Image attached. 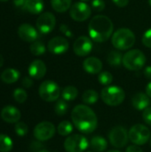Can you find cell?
Segmentation results:
<instances>
[{
    "label": "cell",
    "instance_id": "obj_1",
    "mask_svg": "<svg viewBox=\"0 0 151 152\" xmlns=\"http://www.w3.org/2000/svg\"><path fill=\"white\" fill-rule=\"evenodd\" d=\"M73 125L83 134L93 133L98 126V118L95 112L87 105H77L71 112Z\"/></svg>",
    "mask_w": 151,
    "mask_h": 152
},
{
    "label": "cell",
    "instance_id": "obj_2",
    "mask_svg": "<svg viewBox=\"0 0 151 152\" xmlns=\"http://www.w3.org/2000/svg\"><path fill=\"white\" fill-rule=\"evenodd\" d=\"M113 22L106 15L94 16L88 25L90 38L96 43L106 42L113 35Z\"/></svg>",
    "mask_w": 151,
    "mask_h": 152
},
{
    "label": "cell",
    "instance_id": "obj_3",
    "mask_svg": "<svg viewBox=\"0 0 151 152\" xmlns=\"http://www.w3.org/2000/svg\"><path fill=\"white\" fill-rule=\"evenodd\" d=\"M112 45L117 49L125 51L132 48L135 43V36L134 33L127 28H121L115 31L111 37Z\"/></svg>",
    "mask_w": 151,
    "mask_h": 152
},
{
    "label": "cell",
    "instance_id": "obj_4",
    "mask_svg": "<svg viewBox=\"0 0 151 152\" xmlns=\"http://www.w3.org/2000/svg\"><path fill=\"white\" fill-rule=\"evenodd\" d=\"M101 98L105 104L115 107L120 105L125 101V93L117 86H109L101 90Z\"/></svg>",
    "mask_w": 151,
    "mask_h": 152
},
{
    "label": "cell",
    "instance_id": "obj_5",
    "mask_svg": "<svg viewBox=\"0 0 151 152\" xmlns=\"http://www.w3.org/2000/svg\"><path fill=\"white\" fill-rule=\"evenodd\" d=\"M146 63V56L139 49L129 50L123 56V65L125 69L136 71L143 68Z\"/></svg>",
    "mask_w": 151,
    "mask_h": 152
},
{
    "label": "cell",
    "instance_id": "obj_6",
    "mask_svg": "<svg viewBox=\"0 0 151 152\" xmlns=\"http://www.w3.org/2000/svg\"><path fill=\"white\" fill-rule=\"evenodd\" d=\"M39 96L47 102H53L58 100L61 94V89L57 83L52 80L44 81L38 89Z\"/></svg>",
    "mask_w": 151,
    "mask_h": 152
},
{
    "label": "cell",
    "instance_id": "obj_7",
    "mask_svg": "<svg viewBox=\"0 0 151 152\" xmlns=\"http://www.w3.org/2000/svg\"><path fill=\"white\" fill-rule=\"evenodd\" d=\"M129 140L136 145H143L150 140V129L142 124L134 125L131 127L128 132Z\"/></svg>",
    "mask_w": 151,
    "mask_h": 152
},
{
    "label": "cell",
    "instance_id": "obj_8",
    "mask_svg": "<svg viewBox=\"0 0 151 152\" xmlns=\"http://www.w3.org/2000/svg\"><path fill=\"white\" fill-rule=\"evenodd\" d=\"M88 147L87 139L78 134L69 135L64 142V149L67 152H85Z\"/></svg>",
    "mask_w": 151,
    "mask_h": 152
},
{
    "label": "cell",
    "instance_id": "obj_9",
    "mask_svg": "<svg viewBox=\"0 0 151 152\" xmlns=\"http://www.w3.org/2000/svg\"><path fill=\"white\" fill-rule=\"evenodd\" d=\"M109 140L113 147L117 149H122L126 146L128 142V131L121 126H115L109 133Z\"/></svg>",
    "mask_w": 151,
    "mask_h": 152
},
{
    "label": "cell",
    "instance_id": "obj_10",
    "mask_svg": "<svg viewBox=\"0 0 151 152\" xmlns=\"http://www.w3.org/2000/svg\"><path fill=\"white\" fill-rule=\"evenodd\" d=\"M55 126L53 123L43 121L37 124L34 128V136L37 141L45 142L53 137L55 134Z\"/></svg>",
    "mask_w": 151,
    "mask_h": 152
},
{
    "label": "cell",
    "instance_id": "obj_11",
    "mask_svg": "<svg viewBox=\"0 0 151 152\" xmlns=\"http://www.w3.org/2000/svg\"><path fill=\"white\" fill-rule=\"evenodd\" d=\"M91 14L92 8L85 2H77L69 9V15L76 21H85Z\"/></svg>",
    "mask_w": 151,
    "mask_h": 152
},
{
    "label": "cell",
    "instance_id": "obj_12",
    "mask_svg": "<svg viewBox=\"0 0 151 152\" xmlns=\"http://www.w3.org/2000/svg\"><path fill=\"white\" fill-rule=\"evenodd\" d=\"M36 28L41 34H48L52 32L56 25L55 16L49 12L41 13L36 20Z\"/></svg>",
    "mask_w": 151,
    "mask_h": 152
},
{
    "label": "cell",
    "instance_id": "obj_13",
    "mask_svg": "<svg viewBox=\"0 0 151 152\" xmlns=\"http://www.w3.org/2000/svg\"><path fill=\"white\" fill-rule=\"evenodd\" d=\"M93 46V40L90 37L86 36H81L74 42L73 51L77 56L84 57L92 52Z\"/></svg>",
    "mask_w": 151,
    "mask_h": 152
},
{
    "label": "cell",
    "instance_id": "obj_14",
    "mask_svg": "<svg viewBox=\"0 0 151 152\" xmlns=\"http://www.w3.org/2000/svg\"><path fill=\"white\" fill-rule=\"evenodd\" d=\"M69 44L64 37H54L47 45V49L53 54H62L69 50Z\"/></svg>",
    "mask_w": 151,
    "mask_h": 152
},
{
    "label": "cell",
    "instance_id": "obj_15",
    "mask_svg": "<svg viewBox=\"0 0 151 152\" xmlns=\"http://www.w3.org/2000/svg\"><path fill=\"white\" fill-rule=\"evenodd\" d=\"M18 35L20 39H22L25 42H35L38 37V32L37 30L28 23L21 24L18 28Z\"/></svg>",
    "mask_w": 151,
    "mask_h": 152
},
{
    "label": "cell",
    "instance_id": "obj_16",
    "mask_svg": "<svg viewBox=\"0 0 151 152\" xmlns=\"http://www.w3.org/2000/svg\"><path fill=\"white\" fill-rule=\"evenodd\" d=\"M20 112L14 106H5L1 110V118L6 123H17L20 119Z\"/></svg>",
    "mask_w": 151,
    "mask_h": 152
},
{
    "label": "cell",
    "instance_id": "obj_17",
    "mask_svg": "<svg viewBox=\"0 0 151 152\" xmlns=\"http://www.w3.org/2000/svg\"><path fill=\"white\" fill-rule=\"evenodd\" d=\"M46 66L41 60L33 61L28 67V74L30 77L35 79H41L45 76Z\"/></svg>",
    "mask_w": 151,
    "mask_h": 152
},
{
    "label": "cell",
    "instance_id": "obj_18",
    "mask_svg": "<svg viewBox=\"0 0 151 152\" xmlns=\"http://www.w3.org/2000/svg\"><path fill=\"white\" fill-rule=\"evenodd\" d=\"M83 68L89 74H99L102 69V62L97 57H88L84 61Z\"/></svg>",
    "mask_w": 151,
    "mask_h": 152
},
{
    "label": "cell",
    "instance_id": "obj_19",
    "mask_svg": "<svg viewBox=\"0 0 151 152\" xmlns=\"http://www.w3.org/2000/svg\"><path fill=\"white\" fill-rule=\"evenodd\" d=\"M150 98L148 96L147 94L144 93H138L133 95L132 99V104L134 109L138 110H144L150 106Z\"/></svg>",
    "mask_w": 151,
    "mask_h": 152
},
{
    "label": "cell",
    "instance_id": "obj_20",
    "mask_svg": "<svg viewBox=\"0 0 151 152\" xmlns=\"http://www.w3.org/2000/svg\"><path fill=\"white\" fill-rule=\"evenodd\" d=\"M89 146L93 151L103 152L108 148V142L102 136H94L92 138Z\"/></svg>",
    "mask_w": 151,
    "mask_h": 152
},
{
    "label": "cell",
    "instance_id": "obj_21",
    "mask_svg": "<svg viewBox=\"0 0 151 152\" xmlns=\"http://www.w3.org/2000/svg\"><path fill=\"white\" fill-rule=\"evenodd\" d=\"M44 7L43 0H27L24 9L32 14H39L44 10Z\"/></svg>",
    "mask_w": 151,
    "mask_h": 152
},
{
    "label": "cell",
    "instance_id": "obj_22",
    "mask_svg": "<svg viewBox=\"0 0 151 152\" xmlns=\"http://www.w3.org/2000/svg\"><path fill=\"white\" fill-rule=\"evenodd\" d=\"M20 75V72L15 69H6L1 74V80L5 84H12L19 79Z\"/></svg>",
    "mask_w": 151,
    "mask_h": 152
},
{
    "label": "cell",
    "instance_id": "obj_23",
    "mask_svg": "<svg viewBox=\"0 0 151 152\" xmlns=\"http://www.w3.org/2000/svg\"><path fill=\"white\" fill-rule=\"evenodd\" d=\"M72 0H51L52 7L57 12H64L70 9Z\"/></svg>",
    "mask_w": 151,
    "mask_h": 152
},
{
    "label": "cell",
    "instance_id": "obj_24",
    "mask_svg": "<svg viewBox=\"0 0 151 152\" xmlns=\"http://www.w3.org/2000/svg\"><path fill=\"white\" fill-rule=\"evenodd\" d=\"M99 94L93 89H89L84 92L82 95L83 102L85 103V105H93L95 104L99 100Z\"/></svg>",
    "mask_w": 151,
    "mask_h": 152
},
{
    "label": "cell",
    "instance_id": "obj_25",
    "mask_svg": "<svg viewBox=\"0 0 151 152\" xmlns=\"http://www.w3.org/2000/svg\"><path fill=\"white\" fill-rule=\"evenodd\" d=\"M77 95H78V90L77 89V87L73 86H68L64 87L61 92L62 99L67 102H71L76 100Z\"/></svg>",
    "mask_w": 151,
    "mask_h": 152
},
{
    "label": "cell",
    "instance_id": "obj_26",
    "mask_svg": "<svg viewBox=\"0 0 151 152\" xmlns=\"http://www.w3.org/2000/svg\"><path fill=\"white\" fill-rule=\"evenodd\" d=\"M123 56L120 52L114 50L109 53L107 61L112 67H119L123 63Z\"/></svg>",
    "mask_w": 151,
    "mask_h": 152
},
{
    "label": "cell",
    "instance_id": "obj_27",
    "mask_svg": "<svg viewBox=\"0 0 151 152\" xmlns=\"http://www.w3.org/2000/svg\"><path fill=\"white\" fill-rule=\"evenodd\" d=\"M58 134L61 136H68L73 132V125L68 120L61 121L57 127Z\"/></svg>",
    "mask_w": 151,
    "mask_h": 152
},
{
    "label": "cell",
    "instance_id": "obj_28",
    "mask_svg": "<svg viewBox=\"0 0 151 152\" xmlns=\"http://www.w3.org/2000/svg\"><path fill=\"white\" fill-rule=\"evenodd\" d=\"M12 141L6 134H0V152H10L12 149Z\"/></svg>",
    "mask_w": 151,
    "mask_h": 152
},
{
    "label": "cell",
    "instance_id": "obj_29",
    "mask_svg": "<svg viewBox=\"0 0 151 152\" xmlns=\"http://www.w3.org/2000/svg\"><path fill=\"white\" fill-rule=\"evenodd\" d=\"M30 52L33 55H36V56H38V55H42L45 53L46 51V48H45V45L41 42V41H35L33 42L31 45H30Z\"/></svg>",
    "mask_w": 151,
    "mask_h": 152
},
{
    "label": "cell",
    "instance_id": "obj_30",
    "mask_svg": "<svg viewBox=\"0 0 151 152\" xmlns=\"http://www.w3.org/2000/svg\"><path fill=\"white\" fill-rule=\"evenodd\" d=\"M69 104L65 100H58L54 106V111L58 116H63L68 112Z\"/></svg>",
    "mask_w": 151,
    "mask_h": 152
},
{
    "label": "cell",
    "instance_id": "obj_31",
    "mask_svg": "<svg viewBox=\"0 0 151 152\" xmlns=\"http://www.w3.org/2000/svg\"><path fill=\"white\" fill-rule=\"evenodd\" d=\"M98 81L100 84L103 86H109L113 81V76L110 72H108V71L100 72L98 76Z\"/></svg>",
    "mask_w": 151,
    "mask_h": 152
},
{
    "label": "cell",
    "instance_id": "obj_32",
    "mask_svg": "<svg viewBox=\"0 0 151 152\" xmlns=\"http://www.w3.org/2000/svg\"><path fill=\"white\" fill-rule=\"evenodd\" d=\"M13 98L14 100L19 102V103H23L26 102L27 98H28V94L26 93V91L22 88H17L14 90L13 92Z\"/></svg>",
    "mask_w": 151,
    "mask_h": 152
},
{
    "label": "cell",
    "instance_id": "obj_33",
    "mask_svg": "<svg viewBox=\"0 0 151 152\" xmlns=\"http://www.w3.org/2000/svg\"><path fill=\"white\" fill-rule=\"evenodd\" d=\"M14 130L18 136H24L28 134V128L24 122H17L14 126Z\"/></svg>",
    "mask_w": 151,
    "mask_h": 152
},
{
    "label": "cell",
    "instance_id": "obj_34",
    "mask_svg": "<svg viewBox=\"0 0 151 152\" xmlns=\"http://www.w3.org/2000/svg\"><path fill=\"white\" fill-rule=\"evenodd\" d=\"M92 9L96 12H101L105 8V2L103 0H93L92 1Z\"/></svg>",
    "mask_w": 151,
    "mask_h": 152
},
{
    "label": "cell",
    "instance_id": "obj_35",
    "mask_svg": "<svg viewBox=\"0 0 151 152\" xmlns=\"http://www.w3.org/2000/svg\"><path fill=\"white\" fill-rule=\"evenodd\" d=\"M142 44L148 47V48H151V28L148 29L142 37Z\"/></svg>",
    "mask_w": 151,
    "mask_h": 152
},
{
    "label": "cell",
    "instance_id": "obj_36",
    "mask_svg": "<svg viewBox=\"0 0 151 152\" xmlns=\"http://www.w3.org/2000/svg\"><path fill=\"white\" fill-rule=\"evenodd\" d=\"M142 119L146 124L151 126V107H149V108H147L146 110H143Z\"/></svg>",
    "mask_w": 151,
    "mask_h": 152
},
{
    "label": "cell",
    "instance_id": "obj_37",
    "mask_svg": "<svg viewBox=\"0 0 151 152\" xmlns=\"http://www.w3.org/2000/svg\"><path fill=\"white\" fill-rule=\"evenodd\" d=\"M60 30H61V32L64 36H66V37H73V36H74L73 32L70 30V28H69V26L66 25V24H61V26H60Z\"/></svg>",
    "mask_w": 151,
    "mask_h": 152
},
{
    "label": "cell",
    "instance_id": "obj_38",
    "mask_svg": "<svg viewBox=\"0 0 151 152\" xmlns=\"http://www.w3.org/2000/svg\"><path fill=\"white\" fill-rule=\"evenodd\" d=\"M22 86L26 88H30L32 86H33V80L31 79V77H26L22 79V82H21Z\"/></svg>",
    "mask_w": 151,
    "mask_h": 152
},
{
    "label": "cell",
    "instance_id": "obj_39",
    "mask_svg": "<svg viewBox=\"0 0 151 152\" xmlns=\"http://www.w3.org/2000/svg\"><path fill=\"white\" fill-rule=\"evenodd\" d=\"M125 152H143V151L142 150V148L139 145L133 144V145H130L126 148Z\"/></svg>",
    "mask_w": 151,
    "mask_h": 152
},
{
    "label": "cell",
    "instance_id": "obj_40",
    "mask_svg": "<svg viewBox=\"0 0 151 152\" xmlns=\"http://www.w3.org/2000/svg\"><path fill=\"white\" fill-rule=\"evenodd\" d=\"M112 2L120 8H124L129 4V0H112Z\"/></svg>",
    "mask_w": 151,
    "mask_h": 152
},
{
    "label": "cell",
    "instance_id": "obj_41",
    "mask_svg": "<svg viewBox=\"0 0 151 152\" xmlns=\"http://www.w3.org/2000/svg\"><path fill=\"white\" fill-rule=\"evenodd\" d=\"M26 1H27V0H13V4H14V5H15L17 8H20V9L23 8V9H24Z\"/></svg>",
    "mask_w": 151,
    "mask_h": 152
},
{
    "label": "cell",
    "instance_id": "obj_42",
    "mask_svg": "<svg viewBox=\"0 0 151 152\" xmlns=\"http://www.w3.org/2000/svg\"><path fill=\"white\" fill-rule=\"evenodd\" d=\"M144 76L146 78L151 80V66H148L144 69Z\"/></svg>",
    "mask_w": 151,
    "mask_h": 152
},
{
    "label": "cell",
    "instance_id": "obj_43",
    "mask_svg": "<svg viewBox=\"0 0 151 152\" xmlns=\"http://www.w3.org/2000/svg\"><path fill=\"white\" fill-rule=\"evenodd\" d=\"M146 94H148V96L151 99V82H150L147 86H146Z\"/></svg>",
    "mask_w": 151,
    "mask_h": 152
},
{
    "label": "cell",
    "instance_id": "obj_44",
    "mask_svg": "<svg viewBox=\"0 0 151 152\" xmlns=\"http://www.w3.org/2000/svg\"><path fill=\"white\" fill-rule=\"evenodd\" d=\"M3 64H4V57L0 54V68L3 66Z\"/></svg>",
    "mask_w": 151,
    "mask_h": 152
},
{
    "label": "cell",
    "instance_id": "obj_45",
    "mask_svg": "<svg viewBox=\"0 0 151 152\" xmlns=\"http://www.w3.org/2000/svg\"><path fill=\"white\" fill-rule=\"evenodd\" d=\"M37 152H50L49 151H47V150H44V149H41L40 151H38Z\"/></svg>",
    "mask_w": 151,
    "mask_h": 152
},
{
    "label": "cell",
    "instance_id": "obj_46",
    "mask_svg": "<svg viewBox=\"0 0 151 152\" xmlns=\"http://www.w3.org/2000/svg\"><path fill=\"white\" fill-rule=\"evenodd\" d=\"M108 152H121V151H117V150H113V151H109Z\"/></svg>",
    "mask_w": 151,
    "mask_h": 152
},
{
    "label": "cell",
    "instance_id": "obj_47",
    "mask_svg": "<svg viewBox=\"0 0 151 152\" xmlns=\"http://www.w3.org/2000/svg\"><path fill=\"white\" fill-rule=\"evenodd\" d=\"M8 0H0V2H7Z\"/></svg>",
    "mask_w": 151,
    "mask_h": 152
},
{
    "label": "cell",
    "instance_id": "obj_48",
    "mask_svg": "<svg viewBox=\"0 0 151 152\" xmlns=\"http://www.w3.org/2000/svg\"><path fill=\"white\" fill-rule=\"evenodd\" d=\"M149 4L151 5V0H149Z\"/></svg>",
    "mask_w": 151,
    "mask_h": 152
},
{
    "label": "cell",
    "instance_id": "obj_49",
    "mask_svg": "<svg viewBox=\"0 0 151 152\" xmlns=\"http://www.w3.org/2000/svg\"><path fill=\"white\" fill-rule=\"evenodd\" d=\"M82 1H89V0H82Z\"/></svg>",
    "mask_w": 151,
    "mask_h": 152
},
{
    "label": "cell",
    "instance_id": "obj_50",
    "mask_svg": "<svg viewBox=\"0 0 151 152\" xmlns=\"http://www.w3.org/2000/svg\"><path fill=\"white\" fill-rule=\"evenodd\" d=\"M150 146H151V137H150Z\"/></svg>",
    "mask_w": 151,
    "mask_h": 152
},
{
    "label": "cell",
    "instance_id": "obj_51",
    "mask_svg": "<svg viewBox=\"0 0 151 152\" xmlns=\"http://www.w3.org/2000/svg\"><path fill=\"white\" fill-rule=\"evenodd\" d=\"M87 152H91V151H87Z\"/></svg>",
    "mask_w": 151,
    "mask_h": 152
}]
</instances>
